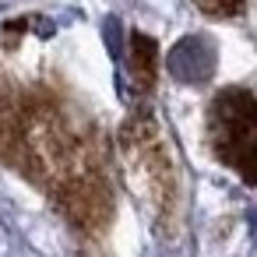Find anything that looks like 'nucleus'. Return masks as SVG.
Returning a JSON list of instances; mask_svg holds the SVG:
<instances>
[{"label": "nucleus", "instance_id": "obj_2", "mask_svg": "<svg viewBox=\"0 0 257 257\" xmlns=\"http://www.w3.org/2000/svg\"><path fill=\"white\" fill-rule=\"evenodd\" d=\"M120 152L127 162V180L148 208L152 222L162 232H173L180 225V169L148 109L138 106L120 127Z\"/></svg>", "mask_w": 257, "mask_h": 257}, {"label": "nucleus", "instance_id": "obj_4", "mask_svg": "<svg viewBox=\"0 0 257 257\" xmlns=\"http://www.w3.org/2000/svg\"><path fill=\"white\" fill-rule=\"evenodd\" d=\"M169 74L180 81V85H204L211 81L215 74V64H218V53H215V43L208 36H183L173 50H169Z\"/></svg>", "mask_w": 257, "mask_h": 257}, {"label": "nucleus", "instance_id": "obj_1", "mask_svg": "<svg viewBox=\"0 0 257 257\" xmlns=\"http://www.w3.org/2000/svg\"><path fill=\"white\" fill-rule=\"evenodd\" d=\"M0 159L50 190L85 232L109 222V162L95 123L50 88L0 92Z\"/></svg>", "mask_w": 257, "mask_h": 257}, {"label": "nucleus", "instance_id": "obj_7", "mask_svg": "<svg viewBox=\"0 0 257 257\" xmlns=\"http://www.w3.org/2000/svg\"><path fill=\"white\" fill-rule=\"evenodd\" d=\"M102 32H106V46L113 50V57H120V22L116 18H106Z\"/></svg>", "mask_w": 257, "mask_h": 257}, {"label": "nucleus", "instance_id": "obj_6", "mask_svg": "<svg viewBox=\"0 0 257 257\" xmlns=\"http://www.w3.org/2000/svg\"><path fill=\"white\" fill-rule=\"evenodd\" d=\"M194 4L211 18H236V15H243L246 0H194Z\"/></svg>", "mask_w": 257, "mask_h": 257}, {"label": "nucleus", "instance_id": "obj_5", "mask_svg": "<svg viewBox=\"0 0 257 257\" xmlns=\"http://www.w3.org/2000/svg\"><path fill=\"white\" fill-rule=\"evenodd\" d=\"M131 74L138 92H152L155 85V39L145 32H131Z\"/></svg>", "mask_w": 257, "mask_h": 257}, {"label": "nucleus", "instance_id": "obj_3", "mask_svg": "<svg viewBox=\"0 0 257 257\" xmlns=\"http://www.w3.org/2000/svg\"><path fill=\"white\" fill-rule=\"evenodd\" d=\"M208 145L225 169L257 187V95L250 88H222L211 99Z\"/></svg>", "mask_w": 257, "mask_h": 257}]
</instances>
